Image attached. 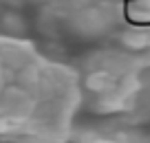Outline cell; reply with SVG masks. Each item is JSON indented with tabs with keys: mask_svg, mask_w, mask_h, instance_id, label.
Returning <instances> with one entry per match:
<instances>
[{
	"mask_svg": "<svg viewBox=\"0 0 150 143\" xmlns=\"http://www.w3.org/2000/svg\"><path fill=\"white\" fill-rule=\"evenodd\" d=\"M80 75L33 40L0 31V143H71Z\"/></svg>",
	"mask_w": 150,
	"mask_h": 143,
	"instance_id": "obj_1",
	"label": "cell"
},
{
	"mask_svg": "<svg viewBox=\"0 0 150 143\" xmlns=\"http://www.w3.org/2000/svg\"><path fill=\"white\" fill-rule=\"evenodd\" d=\"M47 51L73 64L99 49H150V0H22Z\"/></svg>",
	"mask_w": 150,
	"mask_h": 143,
	"instance_id": "obj_2",
	"label": "cell"
},
{
	"mask_svg": "<svg viewBox=\"0 0 150 143\" xmlns=\"http://www.w3.org/2000/svg\"><path fill=\"white\" fill-rule=\"evenodd\" d=\"M71 66L80 75L84 112L135 125L150 121V49H99Z\"/></svg>",
	"mask_w": 150,
	"mask_h": 143,
	"instance_id": "obj_3",
	"label": "cell"
},
{
	"mask_svg": "<svg viewBox=\"0 0 150 143\" xmlns=\"http://www.w3.org/2000/svg\"><path fill=\"white\" fill-rule=\"evenodd\" d=\"M71 143H150V134L139 125L122 119H97L82 121L75 125Z\"/></svg>",
	"mask_w": 150,
	"mask_h": 143,
	"instance_id": "obj_4",
	"label": "cell"
}]
</instances>
